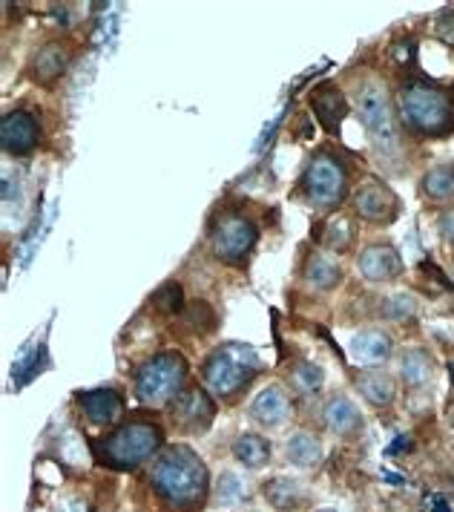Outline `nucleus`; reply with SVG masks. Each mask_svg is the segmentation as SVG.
<instances>
[{
	"instance_id": "f257e3e1",
	"label": "nucleus",
	"mask_w": 454,
	"mask_h": 512,
	"mask_svg": "<svg viewBox=\"0 0 454 512\" xmlns=\"http://www.w3.org/2000/svg\"><path fill=\"white\" fill-rule=\"evenodd\" d=\"M150 487L167 512H202L213 495L210 469L190 443H167L161 449L150 464Z\"/></svg>"
},
{
	"instance_id": "f03ea898",
	"label": "nucleus",
	"mask_w": 454,
	"mask_h": 512,
	"mask_svg": "<svg viewBox=\"0 0 454 512\" xmlns=\"http://www.w3.org/2000/svg\"><path fill=\"white\" fill-rule=\"evenodd\" d=\"M351 101L377 162L388 170H397L406 156V144H403V121L397 113V101L388 93L386 81L371 72L354 78Z\"/></svg>"
},
{
	"instance_id": "7ed1b4c3",
	"label": "nucleus",
	"mask_w": 454,
	"mask_h": 512,
	"mask_svg": "<svg viewBox=\"0 0 454 512\" xmlns=\"http://www.w3.org/2000/svg\"><path fill=\"white\" fill-rule=\"evenodd\" d=\"M262 372H265V363L259 351L248 343L227 340L213 351H207V357L199 366V383L216 397V403L230 406L248 395L250 386L259 380Z\"/></svg>"
},
{
	"instance_id": "20e7f679",
	"label": "nucleus",
	"mask_w": 454,
	"mask_h": 512,
	"mask_svg": "<svg viewBox=\"0 0 454 512\" xmlns=\"http://www.w3.org/2000/svg\"><path fill=\"white\" fill-rule=\"evenodd\" d=\"M164 446V429L156 420L124 418L115 429L92 443V455L107 469L136 472L141 466L153 464Z\"/></svg>"
},
{
	"instance_id": "39448f33",
	"label": "nucleus",
	"mask_w": 454,
	"mask_h": 512,
	"mask_svg": "<svg viewBox=\"0 0 454 512\" xmlns=\"http://www.w3.org/2000/svg\"><path fill=\"white\" fill-rule=\"evenodd\" d=\"M397 113L403 130L420 139H446L454 133V93L432 81H406L397 95Z\"/></svg>"
},
{
	"instance_id": "423d86ee",
	"label": "nucleus",
	"mask_w": 454,
	"mask_h": 512,
	"mask_svg": "<svg viewBox=\"0 0 454 512\" xmlns=\"http://www.w3.org/2000/svg\"><path fill=\"white\" fill-rule=\"evenodd\" d=\"M296 199L317 216L337 213L351 199V170L334 150H317L296 179Z\"/></svg>"
},
{
	"instance_id": "0eeeda50",
	"label": "nucleus",
	"mask_w": 454,
	"mask_h": 512,
	"mask_svg": "<svg viewBox=\"0 0 454 512\" xmlns=\"http://www.w3.org/2000/svg\"><path fill=\"white\" fill-rule=\"evenodd\" d=\"M190 386V366L182 351L150 354L133 374V397L147 409H167Z\"/></svg>"
},
{
	"instance_id": "6e6552de",
	"label": "nucleus",
	"mask_w": 454,
	"mask_h": 512,
	"mask_svg": "<svg viewBox=\"0 0 454 512\" xmlns=\"http://www.w3.org/2000/svg\"><path fill=\"white\" fill-rule=\"evenodd\" d=\"M259 236V225L242 210H222L207 225L210 254L227 268H245L259 245Z\"/></svg>"
},
{
	"instance_id": "1a4fd4ad",
	"label": "nucleus",
	"mask_w": 454,
	"mask_h": 512,
	"mask_svg": "<svg viewBox=\"0 0 454 512\" xmlns=\"http://www.w3.org/2000/svg\"><path fill=\"white\" fill-rule=\"evenodd\" d=\"M164 412H167V420H170L176 435H182V438H202V435H207L213 429L219 403H216V397L210 395L202 383H190Z\"/></svg>"
},
{
	"instance_id": "9d476101",
	"label": "nucleus",
	"mask_w": 454,
	"mask_h": 512,
	"mask_svg": "<svg viewBox=\"0 0 454 512\" xmlns=\"http://www.w3.org/2000/svg\"><path fill=\"white\" fill-rule=\"evenodd\" d=\"M348 202H351V213L357 216V222H365L371 228L394 225L400 219V210H403L400 196L377 176H368L365 182L354 187Z\"/></svg>"
},
{
	"instance_id": "9b49d317",
	"label": "nucleus",
	"mask_w": 454,
	"mask_h": 512,
	"mask_svg": "<svg viewBox=\"0 0 454 512\" xmlns=\"http://www.w3.org/2000/svg\"><path fill=\"white\" fill-rule=\"evenodd\" d=\"M248 418L262 432H279L294 420V392L285 383H265L250 397Z\"/></svg>"
},
{
	"instance_id": "f8f14e48",
	"label": "nucleus",
	"mask_w": 454,
	"mask_h": 512,
	"mask_svg": "<svg viewBox=\"0 0 454 512\" xmlns=\"http://www.w3.org/2000/svg\"><path fill=\"white\" fill-rule=\"evenodd\" d=\"M357 271L368 285H391L406 274L403 254L391 242H368L357 254Z\"/></svg>"
},
{
	"instance_id": "ddd939ff",
	"label": "nucleus",
	"mask_w": 454,
	"mask_h": 512,
	"mask_svg": "<svg viewBox=\"0 0 454 512\" xmlns=\"http://www.w3.org/2000/svg\"><path fill=\"white\" fill-rule=\"evenodd\" d=\"M319 420H322V429L331 438H340V441H354V438L363 435L365 429L363 409L357 406L354 397H348L345 392H334V395L322 400Z\"/></svg>"
},
{
	"instance_id": "4468645a",
	"label": "nucleus",
	"mask_w": 454,
	"mask_h": 512,
	"mask_svg": "<svg viewBox=\"0 0 454 512\" xmlns=\"http://www.w3.org/2000/svg\"><path fill=\"white\" fill-rule=\"evenodd\" d=\"M299 282L314 294H331L345 282V268L334 254L322 248H311L302 254V262H299Z\"/></svg>"
},
{
	"instance_id": "2eb2a0df",
	"label": "nucleus",
	"mask_w": 454,
	"mask_h": 512,
	"mask_svg": "<svg viewBox=\"0 0 454 512\" xmlns=\"http://www.w3.org/2000/svg\"><path fill=\"white\" fill-rule=\"evenodd\" d=\"M78 409H81V415L90 426L110 432L127 415V400H124V392H118L113 386L110 389L101 386V389L81 392L78 395Z\"/></svg>"
},
{
	"instance_id": "dca6fc26",
	"label": "nucleus",
	"mask_w": 454,
	"mask_h": 512,
	"mask_svg": "<svg viewBox=\"0 0 454 512\" xmlns=\"http://www.w3.org/2000/svg\"><path fill=\"white\" fill-rule=\"evenodd\" d=\"M41 144V124L29 110H9L0 121V147L6 156L23 159Z\"/></svg>"
},
{
	"instance_id": "f3484780",
	"label": "nucleus",
	"mask_w": 454,
	"mask_h": 512,
	"mask_svg": "<svg viewBox=\"0 0 454 512\" xmlns=\"http://www.w3.org/2000/svg\"><path fill=\"white\" fill-rule=\"evenodd\" d=\"M308 107L317 118V124L328 136H340V124L351 113V98L345 95L340 84L322 81L308 95Z\"/></svg>"
},
{
	"instance_id": "a211bd4d",
	"label": "nucleus",
	"mask_w": 454,
	"mask_h": 512,
	"mask_svg": "<svg viewBox=\"0 0 454 512\" xmlns=\"http://www.w3.org/2000/svg\"><path fill=\"white\" fill-rule=\"evenodd\" d=\"M348 351L351 360L363 369H386L388 363L394 360V337L388 334L386 328H360L351 334L348 340Z\"/></svg>"
},
{
	"instance_id": "6ab92c4d",
	"label": "nucleus",
	"mask_w": 454,
	"mask_h": 512,
	"mask_svg": "<svg viewBox=\"0 0 454 512\" xmlns=\"http://www.w3.org/2000/svg\"><path fill=\"white\" fill-rule=\"evenodd\" d=\"M357 216L354 213H331V216H322L319 225L314 228V239H317V248L328 251V254L342 256L348 251H354L357 245V236H360V228H357Z\"/></svg>"
},
{
	"instance_id": "aec40b11",
	"label": "nucleus",
	"mask_w": 454,
	"mask_h": 512,
	"mask_svg": "<svg viewBox=\"0 0 454 512\" xmlns=\"http://www.w3.org/2000/svg\"><path fill=\"white\" fill-rule=\"evenodd\" d=\"M437 374H440V366H437V357L429 349L409 346V349L400 351V357H397V380H400L403 389L426 392L437 380Z\"/></svg>"
},
{
	"instance_id": "412c9836",
	"label": "nucleus",
	"mask_w": 454,
	"mask_h": 512,
	"mask_svg": "<svg viewBox=\"0 0 454 512\" xmlns=\"http://www.w3.org/2000/svg\"><path fill=\"white\" fill-rule=\"evenodd\" d=\"M69 61H72V47L61 38H52L32 52V58L26 64V75L41 87H52L67 72Z\"/></svg>"
},
{
	"instance_id": "4be33fe9",
	"label": "nucleus",
	"mask_w": 454,
	"mask_h": 512,
	"mask_svg": "<svg viewBox=\"0 0 454 512\" xmlns=\"http://www.w3.org/2000/svg\"><path fill=\"white\" fill-rule=\"evenodd\" d=\"M259 495L273 512H302L311 507V492L291 475H273L259 484Z\"/></svg>"
},
{
	"instance_id": "5701e85b",
	"label": "nucleus",
	"mask_w": 454,
	"mask_h": 512,
	"mask_svg": "<svg viewBox=\"0 0 454 512\" xmlns=\"http://www.w3.org/2000/svg\"><path fill=\"white\" fill-rule=\"evenodd\" d=\"M354 389L371 409H391L400 397V380L386 369H360L354 374Z\"/></svg>"
},
{
	"instance_id": "b1692460",
	"label": "nucleus",
	"mask_w": 454,
	"mask_h": 512,
	"mask_svg": "<svg viewBox=\"0 0 454 512\" xmlns=\"http://www.w3.org/2000/svg\"><path fill=\"white\" fill-rule=\"evenodd\" d=\"M230 458L236 461V466H242L245 472H262L265 466L271 464L273 446L268 441V435L262 432H239L233 443H230Z\"/></svg>"
},
{
	"instance_id": "393cba45",
	"label": "nucleus",
	"mask_w": 454,
	"mask_h": 512,
	"mask_svg": "<svg viewBox=\"0 0 454 512\" xmlns=\"http://www.w3.org/2000/svg\"><path fill=\"white\" fill-rule=\"evenodd\" d=\"M285 461L299 472H314L325 461V443L311 429H296L285 441Z\"/></svg>"
},
{
	"instance_id": "a878e982",
	"label": "nucleus",
	"mask_w": 454,
	"mask_h": 512,
	"mask_svg": "<svg viewBox=\"0 0 454 512\" xmlns=\"http://www.w3.org/2000/svg\"><path fill=\"white\" fill-rule=\"evenodd\" d=\"M253 484L242 472L236 469H222L213 481V495H210V504L219 507V510H239L253 501Z\"/></svg>"
},
{
	"instance_id": "bb28decb",
	"label": "nucleus",
	"mask_w": 454,
	"mask_h": 512,
	"mask_svg": "<svg viewBox=\"0 0 454 512\" xmlns=\"http://www.w3.org/2000/svg\"><path fill=\"white\" fill-rule=\"evenodd\" d=\"M417 190L429 205H443V208L454 205V164H434V167H429L423 173Z\"/></svg>"
},
{
	"instance_id": "cd10ccee",
	"label": "nucleus",
	"mask_w": 454,
	"mask_h": 512,
	"mask_svg": "<svg viewBox=\"0 0 454 512\" xmlns=\"http://www.w3.org/2000/svg\"><path fill=\"white\" fill-rule=\"evenodd\" d=\"M285 386L294 392V397H317L325 386V369L308 357H296L288 366Z\"/></svg>"
},
{
	"instance_id": "c85d7f7f",
	"label": "nucleus",
	"mask_w": 454,
	"mask_h": 512,
	"mask_svg": "<svg viewBox=\"0 0 454 512\" xmlns=\"http://www.w3.org/2000/svg\"><path fill=\"white\" fill-rule=\"evenodd\" d=\"M182 320L184 326L193 328L196 334H213L216 326H219V317H216V311H213V305L205 303V300H196V303H187L182 311Z\"/></svg>"
},
{
	"instance_id": "c756f323",
	"label": "nucleus",
	"mask_w": 454,
	"mask_h": 512,
	"mask_svg": "<svg viewBox=\"0 0 454 512\" xmlns=\"http://www.w3.org/2000/svg\"><path fill=\"white\" fill-rule=\"evenodd\" d=\"M380 305H383V308H380V317H386V320H397V323L411 320V317L417 314V300H414L411 294L388 297V300H383Z\"/></svg>"
},
{
	"instance_id": "7c9ffc66",
	"label": "nucleus",
	"mask_w": 454,
	"mask_h": 512,
	"mask_svg": "<svg viewBox=\"0 0 454 512\" xmlns=\"http://www.w3.org/2000/svg\"><path fill=\"white\" fill-rule=\"evenodd\" d=\"M153 305L159 308L161 314H182L184 311V294L179 282H167L161 285L159 291L153 294Z\"/></svg>"
},
{
	"instance_id": "2f4dec72",
	"label": "nucleus",
	"mask_w": 454,
	"mask_h": 512,
	"mask_svg": "<svg viewBox=\"0 0 454 512\" xmlns=\"http://www.w3.org/2000/svg\"><path fill=\"white\" fill-rule=\"evenodd\" d=\"M434 35H437L446 47H454V9H446L443 15H437V21H434Z\"/></svg>"
},
{
	"instance_id": "473e14b6",
	"label": "nucleus",
	"mask_w": 454,
	"mask_h": 512,
	"mask_svg": "<svg viewBox=\"0 0 454 512\" xmlns=\"http://www.w3.org/2000/svg\"><path fill=\"white\" fill-rule=\"evenodd\" d=\"M437 233L446 245H454V205L437 213Z\"/></svg>"
},
{
	"instance_id": "72a5a7b5",
	"label": "nucleus",
	"mask_w": 454,
	"mask_h": 512,
	"mask_svg": "<svg viewBox=\"0 0 454 512\" xmlns=\"http://www.w3.org/2000/svg\"><path fill=\"white\" fill-rule=\"evenodd\" d=\"M311 512H337V510H331V507H322V510H311Z\"/></svg>"
},
{
	"instance_id": "f704fd0d",
	"label": "nucleus",
	"mask_w": 454,
	"mask_h": 512,
	"mask_svg": "<svg viewBox=\"0 0 454 512\" xmlns=\"http://www.w3.org/2000/svg\"><path fill=\"white\" fill-rule=\"evenodd\" d=\"M250 512H253V510H250Z\"/></svg>"
}]
</instances>
